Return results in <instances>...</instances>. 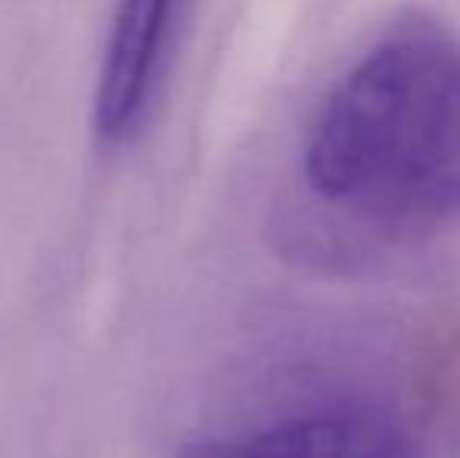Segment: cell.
I'll return each instance as SVG.
<instances>
[{"instance_id": "obj_1", "label": "cell", "mask_w": 460, "mask_h": 458, "mask_svg": "<svg viewBox=\"0 0 460 458\" xmlns=\"http://www.w3.org/2000/svg\"><path fill=\"white\" fill-rule=\"evenodd\" d=\"M314 198L354 220L420 229L460 211V44L401 31L326 94L304 141Z\"/></svg>"}, {"instance_id": "obj_2", "label": "cell", "mask_w": 460, "mask_h": 458, "mask_svg": "<svg viewBox=\"0 0 460 458\" xmlns=\"http://www.w3.org/2000/svg\"><path fill=\"white\" fill-rule=\"evenodd\" d=\"M176 458H420L401 421L369 405L304 411L229 436H207Z\"/></svg>"}, {"instance_id": "obj_3", "label": "cell", "mask_w": 460, "mask_h": 458, "mask_svg": "<svg viewBox=\"0 0 460 458\" xmlns=\"http://www.w3.org/2000/svg\"><path fill=\"white\" fill-rule=\"evenodd\" d=\"M179 22H182V6H119L103 48L94 92V129L103 141L110 145L132 141L147 122L170 69Z\"/></svg>"}]
</instances>
